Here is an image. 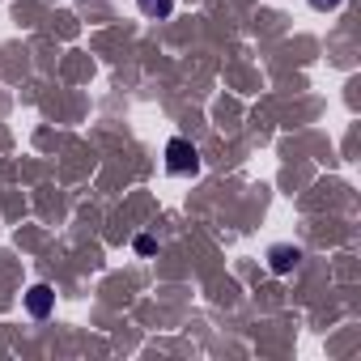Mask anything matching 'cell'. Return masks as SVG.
Instances as JSON below:
<instances>
[{"mask_svg":"<svg viewBox=\"0 0 361 361\" xmlns=\"http://www.w3.org/2000/svg\"><path fill=\"white\" fill-rule=\"evenodd\" d=\"M298 259H302V251H298V247H272V251H268V268H272L276 276L293 272V268H298Z\"/></svg>","mask_w":361,"mask_h":361,"instance_id":"cell-3","label":"cell"},{"mask_svg":"<svg viewBox=\"0 0 361 361\" xmlns=\"http://www.w3.org/2000/svg\"><path fill=\"white\" fill-rule=\"evenodd\" d=\"M51 306H56V293H51V285H35V289L26 293V310H30L35 319H47V314H51Z\"/></svg>","mask_w":361,"mask_h":361,"instance_id":"cell-2","label":"cell"},{"mask_svg":"<svg viewBox=\"0 0 361 361\" xmlns=\"http://www.w3.org/2000/svg\"><path fill=\"white\" fill-rule=\"evenodd\" d=\"M136 251H140V255H153V251H157V243H153L149 234H140V238H136Z\"/></svg>","mask_w":361,"mask_h":361,"instance_id":"cell-6","label":"cell"},{"mask_svg":"<svg viewBox=\"0 0 361 361\" xmlns=\"http://www.w3.org/2000/svg\"><path fill=\"white\" fill-rule=\"evenodd\" d=\"M344 0H310V9H319V13H331V9H340Z\"/></svg>","mask_w":361,"mask_h":361,"instance_id":"cell-5","label":"cell"},{"mask_svg":"<svg viewBox=\"0 0 361 361\" xmlns=\"http://www.w3.org/2000/svg\"><path fill=\"white\" fill-rule=\"evenodd\" d=\"M166 170L178 174V178H188V174H200V149L183 136H174L166 145Z\"/></svg>","mask_w":361,"mask_h":361,"instance_id":"cell-1","label":"cell"},{"mask_svg":"<svg viewBox=\"0 0 361 361\" xmlns=\"http://www.w3.org/2000/svg\"><path fill=\"white\" fill-rule=\"evenodd\" d=\"M145 18H170L174 13V0H136Z\"/></svg>","mask_w":361,"mask_h":361,"instance_id":"cell-4","label":"cell"}]
</instances>
